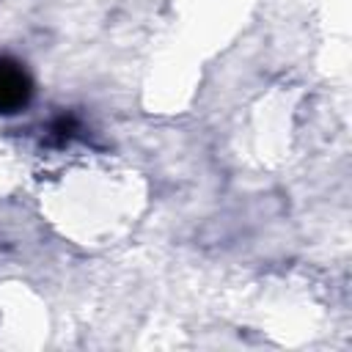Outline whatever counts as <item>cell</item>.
<instances>
[{
    "label": "cell",
    "mask_w": 352,
    "mask_h": 352,
    "mask_svg": "<svg viewBox=\"0 0 352 352\" xmlns=\"http://www.w3.org/2000/svg\"><path fill=\"white\" fill-rule=\"evenodd\" d=\"M33 94L28 72L8 58H0V113H19Z\"/></svg>",
    "instance_id": "obj_1"
}]
</instances>
